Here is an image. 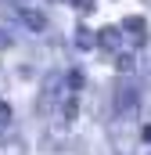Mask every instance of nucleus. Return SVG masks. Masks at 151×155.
I'll return each instance as SVG.
<instances>
[{
    "instance_id": "f257e3e1",
    "label": "nucleus",
    "mask_w": 151,
    "mask_h": 155,
    "mask_svg": "<svg viewBox=\"0 0 151 155\" xmlns=\"http://www.w3.org/2000/svg\"><path fill=\"white\" fill-rule=\"evenodd\" d=\"M133 105H137V94H133V90H126V94H119V108H126V112H133Z\"/></svg>"
}]
</instances>
